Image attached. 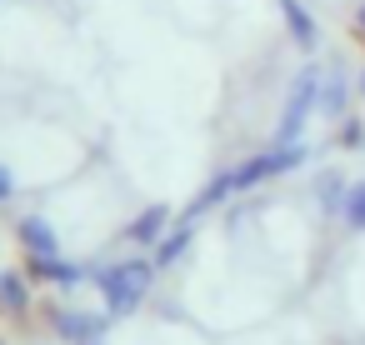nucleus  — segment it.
<instances>
[{"mask_svg": "<svg viewBox=\"0 0 365 345\" xmlns=\"http://www.w3.org/2000/svg\"><path fill=\"white\" fill-rule=\"evenodd\" d=\"M350 215L365 225V190H355V195H350Z\"/></svg>", "mask_w": 365, "mask_h": 345, "instance_id": "obj_1", "label": "nucleus"}]
</instances>
